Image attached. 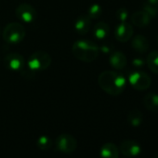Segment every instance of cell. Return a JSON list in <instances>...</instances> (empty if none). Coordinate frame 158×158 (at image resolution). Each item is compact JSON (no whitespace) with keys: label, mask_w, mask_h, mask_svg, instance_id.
<instances>
[{"label":"cell","mask_w":158,"mask_h":158,"mask_svg":"<svg viewBox=\"0 0 158 158\" xmlns=\"http://www.w3.org/2000/svg\"><path fill=\"white\" fill-rule=\"evenodd\" d=\"M101 89L112 96L120 95L126 88V79L123 74L114 71H104L98 78Z\"/></svg>","instance_id":"obj_1"},{"label":"cell","mask_w":158,"mask_h":158,"mask_svg":"<svg viewBox=\"0 0 158 158\" xmlns=\"http://www.w3.org/2000/svg\"><path fill=\"white\" fill-rule=\"evenodd\" d=\"M72 51L74 57L79 60L84 62H92L98 58L100 48L92 41L77 40L73 43Z\"/></svg>","instance_id":"obj_2"},{"label":"cell","mask_w":158,"mask_h":158,"mask_svg":"<svg viewBox=\"0 0 158 158\" xmlns=\"http://www.w3.org/2000/svg\"><path fill=\"white\" fill-rule=\"evenodd\" d=\"M2 36L4 41L10 45L18 44L25 37V28L21 23H10L3 30Z\"/></svg>","instance_id":"obj_3"},{"label":"cell","mask_w":158,"mask_h":158,"mask_svg":"<svg viewBox=\"0 0 158 158\" xmlns=\"http://www.w3.org/2000/svg\"><path fill=\"white\" fill-rule=\"evenodd\" d=\"M51 64V57L46 51H35L28 60V67L31 71H43Z\"/></svg>","instance_id":"obj_4"},{"label":"cell","mask_w":158,"mask_h":158,"mask_svg":"<svg viewBox=\"0 0 158 158\" xmlns=\"http://www.w3.org/2000/svg\"><path fill=\"white\" fill-rule=\"evenodd\" d=\"M128 81L134 89L143 91L150 88L152 79L148 73L141 71H136L129 74Z\"/></svg>","instance_id":"obj_5"},{"label":"cell","mask_w":158,"mask_h":158,"mask_svg":"<svg viewBox=\"0 0 158 158\" xmlns=\"http://www.w3.org/2000/svg\"><path fill=\"white\" fill-rule=\"evenodd\" d=\"M55 146L57 150L60 152L63 153H72L76 150L77 142L76 139L70 134L63 133L60 136L55 140Z\"/></svg>","instance_id":"obj_6"},{"label":"cell","mask_w":158,"mask_h":158,"mask_svg":"<svg viewBox=\"0 0 158 158\" xmlns=\"http://www.w3.org/2000/svg\"><path fill=\"white\" fill-rule=\"evenodd\" d=\"M16 16L17 18L24 23H31L35 21L37 13L35 9L30 4H21L16 9Z\"/></svg>","instance_id":"obj_7"},{"label":"cell","mask_w":158,"mask_h":158,"mask_svg":"<svg viewBox=\"0 0 158 158\" xmlns=\"http://www.w3.org/2000/svg\"><path fill=\"white\" fill-rule=\"evenodd\" d=\"M25 60L20 53H10L4 59V64L6 68L11 71H20L24 67Z\"/></svg>","instance_id":"obj_8"},{"label":"cell","mask_w":158,"mask_h":158,"mask_svg":"<svg viewBox=\"0 0 158 158\" xmlns=\"http://www.w3.org/2000/svg\"><path fill=\"white\" fill-rule=\"evenodd\" d=\"M133 35V28L131 24L122 22L119 23L114 31V36L117 41L119 42H127L128 40L131 39Z\"/></svg>","instance_id":"obj_9"},{"label":"cell","mask_w":158,"mask_h":158,"mask_svg":"<svg viewBox=\"0 0 158 158\" xmlns=\"http://www.w3.org/2000/svg\"><path fill=\"white\" fill-rule=\"evenodd\" d=\"M120 152L128 157H134L139 154L140 152V146L138 142L131 140V139H127L124 140L121 145H120Z\"/></svg>","instance_id":"obj_10"},{"label":"cell","mask_w":158,"mask_h":158,"mask_svg":"<svg viewBox=\"0 0 158 158\" xmlns=\"http://www.w3.org/2000/svg\"><path fill=\"white\" fill-rule=\"evenodd\" d=\"M91 19L88 15L78 16L74 23V30L79 35H86L90 30Z\"/></svg>","instance_id":"obj_11"},{"label":"cell","mask_w":158,"mask_h":158,"mask_svg":"<svg viewBox=\"0 0 158 158\" xmlns=\"http://www.w3.org/2000/svg\"><path fill=\"white\" fill-rule=\"evenodd\" d=\"M150 22H151V17L143 10L136 11L131 16V23L135 26L139 28L146 27L147 25H149Z\"/></svg>","instance_id":"obj_12"},{"label":"cell","mask_w":158,"mask_h":158,"mask_svg":"<svg viewBox=\"0 0 158 158\" xmlns=\"http://www.w3.org/2000/svg\"><path fill=\"white\" fill-rule=\"evenodd\" d=\"M131 46L135 51H137L139 53H144L149 49L150 44H149L148 39L145 36L139 35H136L132 39Z\"/></svg>","instance_id":"obj_13"},{"label":"cell","mask_w":158,"mask_h":158,"mask_svg":"<svg viewBox=\"0 0 158 158\" xmlns=\"http://www.w3.org/2000/svg\"><path fill=\"white\" fill-rule=\"evenodd\" d=\"M127 57L121 51H115L110 56V64L112 67L120 70L126 67L127 65Z\"/></svg>","instance_id":"obj_14"},{"label":"cell","mask_w":158,"mask_h":158,"mask_svg":"<svg viewBox=\"0 0 158 158\" xmlns=\"http://www.w3.org/2000/svg\"><path fill=\"white\" fill-rule=\"evenodd\" d=\"M145 108L152 113H158V94L148 93L143 98Z\"/></svg>","instance_id":"obj_15"},{"label":"cell","mask_w":158,"mask_h":158,"mask_svg":"<svg viewBox=\"0 0 158 158\" xmlns=\"http://www.w3.org/2000/svg\"><path fill=\"white\" fill-rule=\"evenodd\" d=\"M119 150L117 146L114 143L108 142L105 143L101 149V157L102 158H118Z\"/></svg>","instance_id":"obj_16"},{"label":"cell","mask_w":158,"mask_h":158,"mask_svg":"<svg viewBox=\"0 0 158 158\" xmlns=\"http://www.w3.org/2000/svg\"><path fill=\"white\" fill-rule=\"evenodd\" d=\"M109 33H110V27L106 23L103 22L98 23L93 28V35L95 38L99 40L106 38Z\"/></svg>","instance_id":"obj_17"},{"label":"cell","mask_w":158,"mask_h":158,"mask_svg":"<svg viewBox=\"0 0 158 158\" xmlns=\"http://www.w3.org/2000/svg\"><path fill=\"white\" fill-rule=\"evenodd\" d=\"M146 63L153 73L158 74V50H153L148 54Z\"/></svg>","instance_id":"obj_18"},{"label":"cell","mask_w":158,"mask_h":158,"mask_svg":"<svg viewBox=\"0 0 158 158\" xmlns=\"http://www.w3.org/2000/svg\"><path fill=\"white\" fill-rule=\"evenodd\" d=\"M127 121L133 127H139V126H140V124L142 122V114H141V112L139 111V110H137V109L132 110L128 114Z\"/></svg>","instance_id":"obj_19"},{"label":"cell","mask_w":158,"mask_h":158,"mask_svg":"<svg viewBox=\"0 0 158 158\" xmlns=\"http://www.w3.org/2000/svg\"><path fill=\"white\" fill-rule=\"evenodd\" d=\"M36 144H37V147L40 150L47 151V150H48V149L51 148V146H52V140L48 136H41V137H39L37 139Z\"/></svg>","instance_id":"obj_20"},{"label":"cell","mask_w":158,"mask_h":158,"mask_svg":"<svg viewBox=\"0 0 158 158\" xmlns=\"http://www.w3.org/2000/svg\"><path fill=\"white\" fill-rule=\"evenodd\" d=\"M102 7L99 4H93L89 7L87 15L90 19H98L102 15Z\"/></svg>","instance_id":"obj_21"},{"label":"cell","mask_w":158,"mask_h":158,"mask_svg":"<svg viewBox=\"0 0 158 158\" xmlns=\"http://www.w3.org/2000/svg\"><path fill=\"white\" fill-rule=\"evenodd\" d=\"M142 10L144 12H146L151 18L152 17H155L158 13V10L156 8V5L151 4L149 2H146L142 5Z\"/></svg>","instance_id":"obj_22"},{"label":"cell","mask_w":158,"mask_h":158,"mask_svg":"<svg viewBox=\"0 0 158 158\" xmlns=\"http://www.w3.org/2000/svg\"><path fill=\"white\" fill-rule=\"evenodd\" d=\"M127 16H128V11L125 8H121L116 11V17L121 23L126 22V20L127 19Z\"/></svg>","instance_id":"obj_23"},{"label":"cell","mask_w":158,"mask_h":158,"mask_svg":"<svg viewBox=\"0 0 158 158\" xmlns=\"http://www.w3.org/2000/svg\"><path fill=\"white\" fill-rule=\"evenodd\" d=\"M143 64H144V62L141 59H135L133 60V65L135 67H141V66H143Z\"/></svg>","instance_id":"obj_24"},{"label":"cell","mask_w":158,"mask_h":158,"mask_svg":"<svg viewBox=\"0 0 158 158\" xmlns=\"http://www.w3.org/2000/svg\"><path fill=\"white\" fill-rule=\"evenodd\" d=\"M101 50L103 52V53H110L111 52V48L108 47V46H102L101 48Z\"/></svg>","instance_id":"obj_25"},{"label":"cell","mask_w":158,"mask_h":158,"mask_svg":"<svg viewBox=\"0 0 158 158\" xmlns=\"http://www.w3.org/2000/svg\"><path fill=\"white\" fill-rule=\"evenodd\" d=\"M148 2L153 5H157L158 4V0H148Z\"/></svg>","instance_id":"obj_26"},{"label":"cell","mask_w":158,"mask_h":158,"mask_svg":"<svg viewBox=\"0 0 158 158\" xmlns=\"http://www.w3.org/2000/svg\"><path fill=\"white\" fill-rule=\"evenodd\" d=\"M0 35H1V28H0Z\"/></svg>","instance_id":"obj_27"},{"label":"cell","mask_w":158,"mask_h":158,"mask_svg":"<svg viewBox=\"0 0 158 158\" xmlns=\"http://www.w3.org/2000/svg\"><path fill=\"white\" fill-rule=\"evenodd\" d=\"M155 158H158V154H157V155L155 156Z\"/></svg>","instance_id":"obj_28"},{"label":"cell","mask_w":158,"mask_h":158,"mask_svg":"<svg viewBox=\"0 0 158 158\" xmlns=\"http://www.w3.org/2000/svg\"><path fill=\"white\" fill-rule=\"evenodd\" d=\"M157 42H158V40H157Z\"/></svg>","instance_id":"obj_29"}]
</instances>
